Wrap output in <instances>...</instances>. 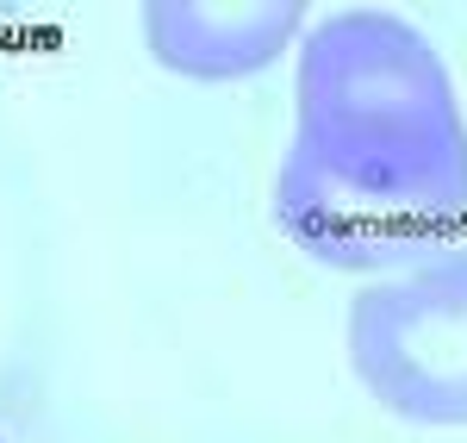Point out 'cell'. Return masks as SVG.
<instances>
[{
    "label": "cell",
    "instance_id": "cell-1",
    "mask_svg": "<svg viewBox=\"0 0 467 443\" xmlns=\"http://www.w3.org/2000/svg\"><path fill=\"white\" fill-rule=\"evenodd\" d=\"M293 144L361 182L467 219V119L436 44L387 6H343L299 37Z\"/></svg>",
    "mask_w": 467,
    "mask_h": 443
},
{
    "label": "cell",
    "instance_id": "cell-2",
    "mask_svg": "<svg viewBox=\"0 0 467 443\" xmlns=\"http://www.w3.org/2000/svg\"><path fill=\"white\" fill-rule=\"evenodd\" d=\"M349 363L368 400L399 425H467V244L399 275L368 281L349 300Z\"/></svg>",
    "mask_w": 467,
    "mask_h": 443
},
{
    "label": "cell",
    "instance_id": "cell-3",
    "mask_svg": "<svg viewBox=\"0 0 467 443\" xmlns=\"http://www.w3.org/2000/svg\"><path fill=\"white\" fill-rule=\"evenodd\" d=\"M275 219L324 269H343V275L393 269L399 275L411 262L436 257L462 213L436 206L411 187L343 175V169L318 163L312 150L287 144L281 169H275Z\"/></svg>",
    "mask_w": 467,
    "mask_h": 443
},
{
    "label": "cell",
    "instance_id": "cell-4",
    "mask_svg": "<svg viewBox=\"0 0 467 443\" xmlns=\"http://www.w3.org/2000/svg\"><path fill=\"white\" fill-rule=\"evenodd\" d=\"M138 26L181 81H250L306 32V0H144Z\"/></svg>",
    "mask_w": 467,
    "mask_h": 443
},
{
    "label": "cell",
    "instance_id": "cell-5",
    "mask_svg": "<svg viewBox=\"0 0 467 443\" xmlns=\"http://www.w3.org/2000/svg\"><path fill=\"white\" fill-rule=\"evenodd\" d=\"M0 443H6V438H0Z\"/></svg>",
    "mask_w": 467,
    "mask_h": 443
}]
</instances>
